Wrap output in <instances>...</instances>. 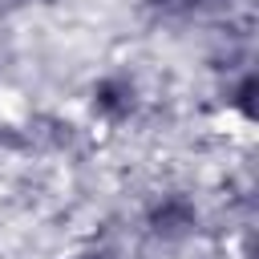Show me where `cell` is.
Segmentation results:
<instances>
[{"mask_svg": "<svg viewBox=\"0 0 259 259\" xmlns=\"http://www.w3.org/2000/svg\"><path fill=\"white\" fill-rule=\"evenodd\" d=\"M251 97H255V77L247 73V77L239 81V89H235V105H239V113H247V117L255 113V105H251Z\"/></svg>", "mask_w": 259, "mask_h": 259, "instance_id": "3", "label": "cell"}, {"mask_svg": "<svg viewBox=\"0 0 259 259\" xmlns=\"http://www.w3.org/2000/svg\"><path fill=\"white\" fill-rule=\"evenodd\" d=\"M93 109H97L101 117H109V121L130 117V109H134V85H130L125 77H105V81H97V89H93Z\"/></svg>", "mask_w": 259, "mask_h": 259, "instance_id": "2", "label": "cell"}, {"mask_svg": "<svg viewBox=\"0 0 259 259\" xmlns=\"http://www.w3.org/2000/svg\"><path fill=\"white\" fill-rule=\"evenodd\" d=\"M190 227H194V206H190V198H182V194H170V198H162V202L150 210V231H154L158 239H182Z\"/></svg>", "mask_w": 259, "mask_h": 259, "instance_id": "1", "label": "cell"}, {"mask_svg": "<svg viewBox=\"0 0 259 259\" xmlns=\"http://www.w3.org/2000/svg\"><path fill=\"white\" fill-rule=\"evenodd\" d=\"M77 259H105L101 251H89V255H77Z\"/></svg>", "mask_w": 259, "mask_h": 259, "instance_id": "4", "label": "cell"}]
</instances>
